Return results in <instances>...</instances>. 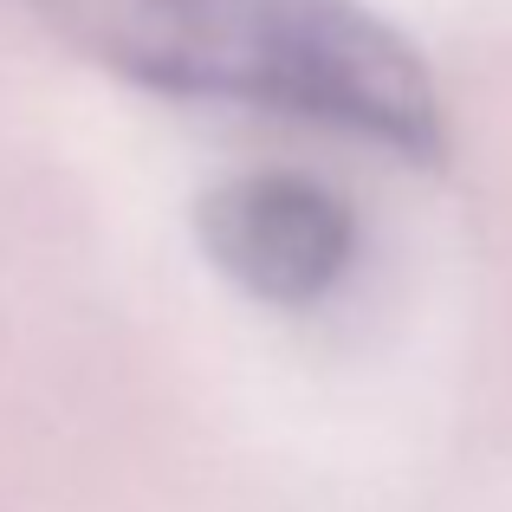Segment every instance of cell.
I'll use <instances>...</instances> for the list:
<instances>
[{
  "instance_id": "obj_2",
  "label": "cell",
  "mask_w": 512,
  "mask_h": 512,
  "mask_svg": "<svg viewBox=\"0 0 512 512\" xmlns=\"http://www.w3.org/2000/svg\"><path fill=\"white\" fill-rule=\"evenodd\" d=\"M201 253L227 273L247 299L266 305H312L350 273L357 221L325 182L312 175H234L208 188L195 208Z\"/></svg>"
},
{
  "instance_id": "obj_1",
  "label": "cell",
  "mask_w": 512,
  "mask_h": 512,
  "mask_svg": "<svg viewBox=\"0 0 512 512\" xmlns=\"http://www.w3.org/2000/svg\"><path fill=\"white\" fill-rule=\"evenodd\" d=\"M65 33L124 78L188 98L376 137L402 156L441 150V98L415 46L357 0H52Z\"/></svg>"
}]
</instances>
